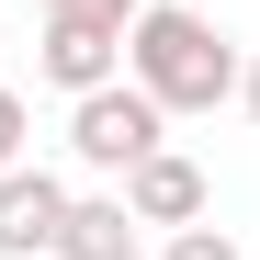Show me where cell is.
I'll return each instance as SVG.
<instances>
[{
    "mask_svg": "<svg viewBox=\"0 0 260 260\" xmlns=\"http://www.w3.org/2000/svg\"><path fill=\"white\" fill-rule=\"evenodd\" d=\"M238 102H249V124H260V57H249V68H238Z\"/></svg>",
    "mask_w": 260,
    "mask_h": 260,
    "instance_id": "9c48e42d",
    "label": "cell"
},
{
    "mask_svg": "<svg viewBox=\"0 0 260 260\" xmlns=\"http://www.w3.org/2000/svg\"><path fill=\"white\" fill-rule=\"evenodd\" d=\"M34 79H57V91H102L124 79V23H102L91 0H46V23H34Z\"/></svg>",
    "mask_w": 260,
    "mask_h": 260,
    "instance_id": "3957f363",
    "label": "cell"
},
{
    "mask_svg": "<svg viewBox=\"0 0 260 260\" xmlns=\"http://www.w3.org/2000/svg\"><path fill=\"white\" fill-rule=\"evenodd\" d=\"M238 46L215 34L192 0H147L136 34H124V79L158 102V113H215V102H238Z\"/></svg>",
    "mask_w": 260,
    "mask_h": 260,
    "instance_id": "6da1fadb",
    "label": "cell"
},
{
    "mask_svg": "<svg viewBox=\"0 0 260 260\" xmlns=\"http://www.w3.org/2000/svg\"><path fill=\"white\" fill-rule=\"evenodd\" d=\"M57 226H68V181L57 170H0V260H57Z\"/></svg>",
    "mask_w": 260,
    "mask_h": 260,
    "instance_id": "277c9868",
    "label": "cell"
},
{
    "mask_svg": "<svg viewBox=\"0 0 260 260\" xmlns=\"http://www.w3.org/2000/svg\"><path fill=\"white\" fill-rule=\"evenodd\" d=\"M158 260H249V249H238L226 226H170V249H158Z\"/></svg>",
    "mask_w": 260,
    "mask_h": 260,
    "instance_id": "52a82bcc",
    "label": "cell"
},
{
    "mask_svg": "<svg viewBox=\"0 0 260 260\" xmlns=\"http://www.w3.org/2000/svg\"><path fill=\"white\" fill-rule=\"evenodd\" d=\"M57 260H136V204H124V192H68Z\"/></svg>",
    "mask_w": 260,
    "mask_h": 260,
    "instance_id": "8992f818",
    "label": "cell"
},
{
    "mask_svg": "<svg viewBox=\"0 0 260 260\" xmlns=\"http://www.w3.org/2000/svg\"><path fill=\"white\" fill-rule=\"evenodd\" d=\"M147 147H170V113L136 91V79H102V91H79V102H68V158H79V170L124 181Z\"/></svg>",
    "mask_w": 260,
    "mask_h": 260,
    "instance_id": "7a4b0ae2",
    "label": "cell"
},
{
    "mask_svg": "<svg viewBox=\"0 0 260 260\" xmlns=\"http://www.w3.org/2000/svg\"><path fill=\"white\" fill-rule=\"evenodd\" d=\"M23 136H34V113H23V91H0V170H23Z\"/></svg>",
    "mask_w": 260,
    "mask_h": 260,
    "instance_id": "ba28073f",
    "label": "cell"
},
{
    "mask_svg": "<svg viewBox=\"0 0 260 260\" xmlns=\"http://www.w3.org/2000/svg\"><path fill=\"white\" fill-rule=\"evenodd\" d=\"M113 192L136 204V226H158V238H170V226H204V170H192L181 147H147Z\"/></svg>",
    "mask_w": 260,
    "mask_h": 260,
    "instance_id": "5b68a950",
    "label": "cell"
}]
</instances>
